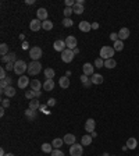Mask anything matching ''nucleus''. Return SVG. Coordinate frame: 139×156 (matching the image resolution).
Instances as JSON below:
<instances>
[{
	"mask_svg": "<svg viewBox=\"0 0 139 156\" xmlns=\"http://www.w3.org/2000/svg\"><path fill=\"white\" fill-rule=\"evenodd\" d=\"M28 70V66H27V63L24 62V60H18L17 63H14V73H16L17 75H24V73Z\"/></svg>",
	"mask_w": 139,
	"mask_h": 156,
	"instance_id": "nucleus-1",
	"label": "nucleus"
},
{
	"mask_svg": "<svg viewBox=\"0 0 139 156\" xmlns=\"http://www.w3.org/2000/svg\"><path fill=\"white\" fill-rule=\"evenodd\" d=\"M116 53V50L111 46H103L100 49V57L103 60H107V59H113V56Z\"/></svg>",
	"mask_w": 139,
	"mask_h": 156,
	"instance_id": "nucleus-2",
	"label": "nucleus"
},
{
	"mask_svg": "<svg viewBox=\"0 0 139 156\" xmlns=\"http://www.w3.org/2000/svg\"><path fill=\"white\" fill-rule=\"evenodd\" d=\"M40 71H42V64L39 62H31L28 64V73L31 75H38Z\"/></svg>",
	"mask_w": 139,
	"mask_h": 156,
	"instance_id": "nucleus-3",
	"label": "nucleus"
},
{
	"mask_svg": "<svg viewBox=\"0 0 139 156\" xmlns=\"http://www.w3.org/2000/svg\"><path fill=\"white\" fill-rule=\"evenodd\" d=\"M43 55V52H42V49L39 46H33L29 49V57L32 59V62H39V59L42 57Z\"/></svg>",
	"mask_w": 139,
	"mask_h": 156,
	"instance_id": "nucleus-4",
	"label": "nucleus"
},
{
	"mask_svg": "<svg viewBox=\"0 0 139 156\" xmlns=\"http://www.w3.org/2000/svg\"><path fill=\"white\" fill-rule=\"evenodd\" d=\"M82 153H84V145L74 144L70 146V155L71 156H82Z\"/></svg>",
	"mask_w": 139,
	"mask_h": 156,
	"instance_id": "nucleus-5",
	"label": "nucleus"
},
{
	"mask_svg": "<svg viewBox=\"0 0 139 156\" xmlns=\"http://www.w3.org/2000/svg\"><path fill=\"white\" fill-rule=\"evenodd\" d=\"M74 50H71V49H65L64 52H61V60L64 63H71L72 62V59H74Z\"/></svg>",
	"mask_w": 139,
	"mask_h": 156,
	"instance_id": "nucleus-6",
	"label": "nucleus"
},
{
	"mask_svg": "<svg viewBox=\"0 0 139 156\" xmlns=\"http://www.w3.org/2000/svg\"><path fill=\"white\" fill-rule=\"evenodd\" d=\"M65 45H67V49H71V50L77 49V38L72 36V35L67 36L65 38Z\"/></svg>",
	"mask_w": 139,
	"mask_h": 156,
	"instance_id": "nucleus-7",
	"label": "nucleus"
},
{
	"mask_svg": "<svg viewBox=\"0 0 139 156\" xmlns=\"http://www.w3.org/2000/svg\"><path fill=\"white\" fill-rule=\"evenodd\" d=\"M1 62L3 63H17L18 59H17V55L14 52H10L8 55L6 56H1Z\"/></svg>",
	"mask_w": 139,
	"mask_h": 156,
	"instance_id": "nucleus-8",
	"label": "nucleus"
},
{
	"mask_svg": "<svg viewBox=\"0 0 139 156\" xmlns=\"http://www.w3.org/2000/svg\"><path fill=\"white\" fill-rule=\"evenodd\" d=\"M84 4H85V1H84V0H78V1H75V6L72 7L74 13H75V14H82V13L85 11Z\"/></svg>",
	"mask_w": 139,
	"mask_h": 156,
	"instance_id": "nucleus-9",
	"label": "nucleus"
},
{
	"mask_svg": "<svg viewBox=\"0 0 139 156\" xmlns=\"http://www.w3.org/2000/svg\"><path fill=\"white\" fill-rule=\"evenodd\" d=\"M40 28H42V21H40V20H38V18L31 20V23H29V29H31V31L38 32Z\"/></svg>",
	"mask_w": 139,
	"mask_h": 156,
	"instance_id": "nucleus-10",
	"label": "nucleus"
},
{
	"mask_svg": "<svg viewBox=\"0 0 139 156\" xmlns=\"http://www.w3.org/2000/svg\"><path fill=\"white\" fill-rule=\"evenodd\" d=\"M82 70H84V74L88 75V77H89V75L92 77L93 74H95V67H93L91 63H85V64H84V67H82Z\"/></svg>",
	"mask_w": 139,
	"mask_h": 156,
	"instance_id": "nucleus-11",
	"label": "nucleus"
},
{
	"mask_svg": "<svg viewBox=\"0 0 139 156\" xmlns=\"http://www.w3.org/2000/svg\"><path fill=\"white\" fill-rule=\"evenodd\" d=\"M29 84H31V82H29V78L27 77V75H21V77L18 78V86H20L21 89H25Z\"/></svg>",
	"mask_w": 139,
	"mask_h": 156,
	"instance_id": "nucleus-12",
	"label": "nucleus"
},
{
	"mask_svg": "<svg viewBox=\"0 0 139 156\" xmlns=\"http://www.w3.org/2000/svg\"><path fill=\"white\" fill-rule=\"evenodd\" d=\"M129 34H131V31H129L127 27H124V28H121L120 32H118V39H120V40H125V39L129 38Z\"/></svg>",
	"mask_w": 139,
	"mask_h": 156,
	"instance_id": "nucleus-13",
	"label": "nucleus"
},
{
	"mask_svg": "<svg viewBox=\"0 0 139 156\" xmlns=\"http://www.w3.org/2000/svg\"><path fill=\"white\" fill-rule=\"evenodd\" d=\"M95 127H96L95 120H93V118H88V120H86V123H85L86 133H93V131H95Z\"/></svg>",
	"mask_w": 139,
	"mask_h": 156,
	"instance_id": "nucleus-14",
	"label": "nucleus"
},
{
	"mask_svg": "<svg viewBox=\"0 0 139 156\" xmlns=\"http://www.w3.org/2000/svg\"><path fill=\"white\" fill-rule=\"evenodd\" d=\"M67 45H65V42L64 40H56L53 43V47H54V50H57V52H64L65 49H67Z\"/></svg>",
	"mask_w": 139,
	"mask_h": 156,
	"instance_id": "nucleus-15",
	"label": "nucleus"
},
{
	"mask_svg": "<svg viewBox=\"0 0 139 156\" xmlns=\"http://www.w3.org/2000/svg\"><path fill=\"white\" fill-rule=\"evenodd\" d=\"M36 18L40 20L42 23H43V21H46V20H47V10H46V8H39L38 11H36Z\"/></svg>",
	"mask_w": 139,
	"mask_h": 156,
	"instance_id": "nucleus-16",
	"label": "nucleus"
},
{
	"mask_svg": "<svg viewBox=\"0 0 139 156\" xmlns=\"http://www.w3.org/2000/svg\"><path fill=\"white\" fill-rule=\"evenodd\" d=\"M25 117L28 118V120H31V121H33V120H36V117H38V112L36 110H32V109H28L25 110Z\"/></svg>",
	"mask_w": 139,
	"mask_h": 156,
	"instance_id": "nucleus-17",
	"label": "nucleus"
},
{
	"mask_svg": "<svg viewBox=\"0 0 139 156\" xmlns=\"http://www.w3.org/2000/svg\"><path fill=\"white\" fill-rule=\"evenodd\" d=\"M63 141H64V144H67V145H74V144H77V142H75L77 138H75L74 134H65Z\"/></svg>",
	"mask_w": 139,
	"mask_h": 156,
	"instance_id": "nucleus-18",
	"label": "nucleus"
},
{
	"mask_svg": "<svg viewBox=\"0 0 139 156\" xmlns=\"http://www.w3.org/2000/svg\"><path fill=\"white\" fill-rule=\"evenodd\" d=\"M1 94H4L6 96H7V98H14V96H16V94H17V91L11 85H10V86H7L6 89H1Z\"/></svg>",
	"mask_w": 139,
	"mask_h": 156,
	"instance_id": "nucleus-19",
	"label": "nucleus"
},
{
	"mask_svg": "<svg viewBox=\"0 0 139 156\" xmlns=\"http://www.w3.org/2000/svg\"><path fill=\"white\" fill-rule=\"evenodd\" d=\"M79 29L82 32H89L92 29V24L88 23V21H81L79 23Z\"/></svg>",
	"mask_w": 139,
	"mask_h": 156,
	"instance_id": "nucleus-20",
	"label": "nucleus"
},
{
	"mask_svg": "<svg viewBox=\"0 0 139 156\" xmlns=\"http://www.w3.org/2000/svg\"><path fill=\"white\" fill-rule=\"evenodd\" d=\"M91 81H92V84H95V85H100L102 82H103V75L102 74H93Z\"/></svg>",
	"mask_w": 139,
	"mask_h": 156,
	"instance_id": "nucleus-21",
	"label": "nucleus"
},
{
	"mask_svg": "<svg viewBox=\"0 0 139 156\" xmlns=\"http://www.w3.org/2000/svg\"><path fill=\"white\" fill-rule=\"evenodd\" d=\"M29 85H31L32 91H40V89H42V86H43V85H42V82L38 81V79H32Z\"/></svg>",
	"mask_w": 139,
	"mask_h": 156,
	"instance_id": "nucleus-22",
	"label": "nucleus"
},
{
	"mask_svg": "<svg viewBox=\"0 0 139 156\" xmlns=\"http://www.w3.org/2000/svg\"><path fill=\"white\" fill-rule=\"evenodd\" d=\"M92 135H88V134H86V135H84V137H82V138H81V145H84V146H89V145H91V144H92Z\"/></svg>",
	"mask_w": 139,
	"mask_h": 156,
	"instance_id": "nucleus-23",
	"label": "nucleus"
},
{
	"mask_svg": "<svg viewBox=\"0 0 139 156\" xmlns=\"http://www.w3.org/2000/svg\"><path fill=\"white\" fill-rule=\"evenodd\" d=\"M43 89L45 91H53L54 89V81L53 79H46L43 82Z\"/></svg>",
	"mask_w": 139,
	"mask_h": 156,
	"instance_id": "nucleus-24",
	"label": "nucleus"
},
{
	"mask_svg": "<svg viewBox=\"0 0 139 156\" xmlns=\"http://www.w3.org/2000/svg\"><path fill=\"white\" fill-rule=\"evenodd\" d=\"M136 145H138L136 138H128V141H127V148L128 149H135L136 148Z\"/></svg>",
	"mask_w": 139,
	"mask_h": 156,
	"instance_id": "nucleus-25",
	"label": "nucleus"
},
{
	"mask_svg": "<svg viewBox=\"0 0 139 156\" xmlns=\"http://www.w3.org/2000/svg\"><path fill=\"white\" fill-rule=\"evenodd\" d=\"M59 84H60V86H61L63 89H67V88L70 86L68 77H61V78H60V81H59Z\"/></svg>",
	"mask_w": 139,
	"mask_h": 156,
	"instance_id": "nucleus-26",
	"label": "nucleus"
},
{
	"mask_svg": "<svg viewBox=\"0 0 139 156\" xmlns=\"http://www.w3.org/2000/svg\"><path fill=\"white\" fill-rule=\"evenodd\" d=\"M117 66V62L114 59H107V60H104V67L106 68H114Z\"/></svg>",
	"mask_w": 139,
	"mask_h": 156,
	"instance_id": "nucleus-27",
	"label": "nucleus"
},
{
	"mask_svg": "<svg viewBox=\"0 0 139 156\" xmlns=\"http://www.w3.org/2000/svg\"><path fill=\"white\" fill-rule=\"evenodd\" d=\"M113 49H114L116 52H121V50L124 49V42H123V40H120V39L116 40V42H114V45H113Z\"/></svg>",
	"mask_w": 139,
	"mask_h": 156,
	"instance_id": "nucleus-28",
	"label": "nucleus"
},
{
	"mask_svg": "<svg viewBox=\"0 0 139 156\" xmlns=\"http://www.w3.org/2000/svg\"><path fill=\"white\" fill-rule=\"evenodd\" d=\"M42 28H43L45 31H50V29H53V21H50V20L43 21V23H42Z\"/></svg>",
	"mask_w": 139,
	"mask_h": 156,
	"instance_id": "nucleus-29",
	"label": "nucleus"
},
{
	"mask_svg": "<svg viewBox=\"0 0 139 156\" xmlns=\"http://www.w3.org/2000/svg\"><path fill=\"white\" fill-rule=\"evenodd\" d=\"M42 152H45V153H52L53 152V145L52 144H42Z\"/></svg>",
	"mask_w": 139,
	"mask_h": 156,
	"instance_id": "nucleus-30",
	"label": "nucleus"
},
{
	"mask_svg": "<svg viewBox=\"0 0 139 156\" xmlns=\"http://www.w3.org/2000/svg\"><path fill=\"white\" fill-rule=\"evenodd\" d=\"M39 107H40V103H39L38 99H32V101H29V109L39 110Z\"/></svg>",
	"mask_w": 139,
	"mask_h": 156,
	"instance_id": "nucleus-31",
	"label": "nucleus"
},
{
	"mask_svg": "<svg viewBox=\"0 0 139 156\" xmlns=\"http://www.w3.org/2000/svg\"><path fill=\"white\" fill-rule=\"evenodd\" d=\"M54 75H56V71L53 68H46L45 70V77H46V79H53Z\"/></svg>",
	"mask_w": 139,
	"mask_h": 156,
	"instance_id": "nucleus-32",
	"label": "nucleus"
},
{
	"mask_svg": "<svg viewBox=\"0 0 139 156\" xmlns=\"http://www.w3.org/2000/svg\"><path fill=\"white\" fill-rule=\"evenodd\" d=\"M63 144H64V141H63L61 138H56V140H53V142H52V145H53L54 149H60L63 146Z\"/></svg>",
	"mask_w": 139,
	"mask_h": 156,
	"instance_id": "nucleus-33",
	"label": "nucleus"
},
{
	"mask_svg": "<svg viewBox=\"0 0 139 156\" xmlns=\"http://www.w3.org/2000/svg\"><path fill=\"white\" fill-rule=\"evenodd\" d=\"M0 55H1V56L8 55V46H7V43H1V45H0Z\"/></svg>",
	"mask_w": 139,
	"mask_h": 156,
	"instance_id": "nucleus-34",
	"label": "nucleus"
},
{
	"mask_svg": "<svg viewBox=\"0 0 139 156\" xmlns=\"http://www.w3.org/2000/svg\"><path fill=\"white\" fill-rule=\"evenodd\" d=\"M25 98H27V99H29V101H32V99H36V92H35V91H27V92H25Z\"/></svg>",
	"mask_w": 139,
	"mask_h": 156,
	"instance_id": "nucleus-35",
	"label": "nucleus"
},
{
	"mask_svg": "<svg viewBox=\"0 0 139 156\" xmlns=\"http://www.w3.org/2000/svg\"><path fill=\"white\" fill-rule=\"evenodd\" d=\"M95 67H97V68H102V67H104V60L99 57V59H96L95 60Z\"/></svg>",
	"mask_w": 139,
	"mask_h": 156,
	"instance_id": "nucleus-36",
	"label": "nucleus"
},
{
	"mask_svg": "<svg viewBox=\"0 0 139 156\" xmlns=\"http://www.w3.org/2000/svg\"><path fill=\"white\" fill-rule=\"evenodd\" d=\"M71 14H74V10H72V7H65V8H64V18H70Z\"/></svg>",
	"mask_w": 139,
	"mask_h": 156,
	"instance_id": "nucleus-37",
	"label": "nucleus"
},
{
	"mask_svg": "<svg viewBox=\"0 0 139 156\" xmlns=\"http://www.w3.org/2000/svg\"><path fill=\"white\" fill-rule=\"evenodd\" d=\"M72 24H74V21H72L71 18H64V20H63V25H64L65 28H70V27H72Z\"/></svg>",
	"mask_w": 139,
	"mask_h": 156,
	"instance_id": "nucleus-38",
	"label": "nucleus"
},
{
	"mask_svg": "<svg viewBox=\"0 0 139 156\" xmlns=\"http://www.w3.org/2000/svg\"><path fill=\"white\" fill-rule=\"evenodd\" d=\"M0 78H1V79H6V78H7V74H6V68H4V67L0 68Z\"/></svg>",
	"mask_w": 139,
	"mask_h": 156,
	"instance_id": "nucleus-39",
	"label": "nucleus"
},
{
	"mask_svg": "<svg viewBox=\"0 0 139 156\" xmlns=\"http://www.w3.org/2000/svg\"><path fill=\"white\" fill-rule=\"evenodd\" d=\"M52 156H64V152H61L60 149H54L52 152Z\"/></svg>",
	"mask_w": 139,
	"mask_h": 156,
	"instance_id": "nucleus-40",
	"label": "nucleus"
},
{
	"mask_svg": "<svg viewBox=\"0 0 139 156\" xmlns=\"http://www.w3.org/2000/svg\"><path fill=\"white\" fill-rule=\"evenodd\" d=\"M110 39H111L113 42L118 40V32H111V34H110Z\"/></svg>",
	"mask_w": 139,
	"mask_h": 156,
	"instance_id": "nucleus-41",
	"label": "nucleus"
},
{
	"mask_svg": "<svg viewBox=\"0 0 139 156\" xmlns=\"http://www.w3.org/2000/svg\"><path fill=\"white\" fill-rule=\"evenodd\" d=\"M8 106H10V101H8V98L7 99H1V107L6 109V107H8Z\"/></svg>",
	"mask_w": 139,
	"mask_h": 156,
	"instance_id": "nucleus-42",
	"label": "nucleus"
},
{
	"mask_svg": "<svg viewBox=\"0 0 139 156\" xmlns=\"http://www.w3.org/2000/svg\"><path fill=\"white\" fill-rule=\"evenodd\" d=\"M7 86H10V85L7 84V81H6V79H1V81H0V88H1V89H6Z\"/></svg>",
	"mask_w": 139,
	"mask_h": 156,
	"instance_id": "nucleus-43",
	"label": "nucleus"
},
{
	"mask_svg": "<svg viewBox=\"0 0 139 156\" xmlns=\"http://www.w3.org/2000/svg\"><path fill=\"white\" fill-rule=\"evenodd\" d=\"M74 6H75L74 0H65V7H74Z\"/></svg>",
	"mask_w": 139,
	"mask_h": 156,
	"instance_id": "nucleus-44",
	"label": "nucleus"
},
{
	"mask_svg": "<svg viewBox=\"0 0 139 156\" xmlns=\"http://www.w3.org/2000/svg\"><path fill=\"white\" fill-rule=\"evenodd\" d=\"M4 68L7 71H14V63H7V66Z\"/></svg>",
	"mask_w": 139,
	"mask_h": 156,
	"instance_id": "nucleus-45",
	"label": "nucleus"
},
{
	"mask_svg": "<svg viewBox=\"0 0 139 156\" xmlns=\"http://www.w3.org/2000/svg\"><path fill=\"white\" fill-rule=\"evenodd\" d=\"M79 78H81V82H82V84H85V82H88V81L91 79V78L88 77V75H85V74H82Z\"/></svg>",
	"mask_w": 139,
	"mask_h": 156,
	"instance_id": "nucleus-46",
	"label": "nucleus"
},
{
	"mask_svg": "<svg viewBox=\"0 0 139 156\" xmlns=\"http://www.w3.org/2000/svg\"><path fill=\"white\" fill-rule=\"evenodd\" d=\"M56 105V99L54 98H50L49 101H47V106H54Z\"/></svg>",
	"mask_w": 139,
	"mask_h": 156,
	"instance_id": "nucleus-47",
	"label": "nucleus"
},
{
	"mask_svg": "<svg viewBox=\"0 0 139 156\" xmlns=\"http://www.w3.org/2000/svg\"><path fill=\"white\" fill-rule=\"evenodd\" d=\"M99 28V23H92V29H97Z\"/></svg>",
	"mask_w": 139,
	"mask_h": 156,
	"instance_id": "nucleus-48",
	"label": "nucleus"
},
{
	"mask_svg": "<svg viewBox=\"0 0 139 156\" xmlns=\"http://www.w3.org/2000/svg\"><path fill=\"white\" fill-rule=\"evenodd\" d=\"M91 85H93V84H92V81H91V79H89L88 82H85V84H84V86H85V88H89Z\"/></svg>",
	"mask_w": 139,
	"mask_h": 156,
	"instance_id": "nucleus-49",
	"label": "nucleus"
},
{
	"mask_svg": "<svg viewBox=\"0 0 139 156\" xmlns=\"http://www.w3.org/2000/svg\"><path fill=\"white\" fill-rule=\"evenodd\" d=\"M6 81H7L8 85H11V84H13V78H11V77H7V78H6Z\"/></svg>",
	"mask_w": 139,
	"mask_h": 156,
	"instance_id": "nucleus-50",
	"label": "nucleus"
},
{
	"mask_svg": "<svg viewBox=\"0 0 139 156\" xmlns=\"http://www.w3.org/2000/svg\"><path fill=\"white\" fill-rule=\"evenodd\" d=\"M25 3H27V4H33V3H35V0H27Z\"/></svg>",
	"mask_w": 139,
	"mask_h": 156,
	"instance_id": "nucleus-51",
	"label": "nucleus"
},
{
	"mask_svg": "<svg viewBox=\"0 0 139 156\" xmlns=\"http://www.w3.org/2000/svg\"><path fill=\"white\" fill-rule=\"evenodd\" d=\"M91 135H92V138H96V137H97V133L93 131V133H91Z\"/></svg>",
	"mask_w": 139,
	"mask_h": 156,
	"instance_id": "nucleus-52",
	"label": "nucleus"
},
{
	"mask_svg": "<svg viewBox=\"0 0 139 156\" xmlns=\"http://www.w3.org/2000/svg\"><path fill=\"white\" fill-rule=\"evenodd\" d=\"M46 109V105H40V107H39V110L42 112V110H45Z\"/></svg>",
	"mask_w": 139,
	"mask_h": 156,
	"instance_id": "nucleus-53",
	"label": "nucleus"
},
{
	"mask_svg": "<svg viewBox=\"0 0 139 156\" xmlns=\"http://www.w3.org/2000/svg\"><path fill=\"white\" fill-rule=\"evenodd\" d=\"M0 116H1V117L4 116V107H1V109H0Z\"/></svg>",
	"mask_w": 139,
	"mask_h": 156,
	"instance_id": "nucleus-54",
	"label": "nucleus"
},
{
	"mask_svg": "<svg viewBox=\"0 0 139 156\" xmlns=\"http://www.w3.org/2000/svg\"><path fill=\"white\" fill-rule=\"evenodd\" d=\"M0 156H6V153H4V149H0Z\"/></svg>",
	"mask_w": 139,
	"mask_h": 156,
	"instance_id": "nucleus-55",
	"label": "nucleus"
},
{
	"mask_svg": "<svg viewBox=\"0 0 139 156\" xmlns=\"http://www.w3.org/2000/svg\"><path fill=\"white\" fill-rule=\"evenodd\" d=\"M22 47H24V49H28V43H27V42H24V43H22Z\"/></svg>",
	"mask_w": 139,
	"mask_h": 156,
	"instance_id": "nucleus-56",
	"label": "nucleus"
},
{
	"mask_svg": "<svg viewBox=\"0 0 139 156\" xmlns=\"http://www.w3.org/2000/svg\"><path fill=\"white\" fill-rule=\"evenodd\" d=\"M35 92H36V99H38L39 96H40V94H42V92H40V91H35Z\"/></svg>",
	"mask_w": 139,
	"mask_h": 156,
	"instance_id": "nucleus-57",
	"label": "nucleus"
},
{
	"mask_svg": "<svg viewBox=\"0 0 139 156\" xmlns=\"http://www.w3.org/2000/svg\"><path fill=\"white\" fill-rule=\"evenodd\" d=\"M74 53H75V55H78V53H79V49H78V47H77V49H74Z\"/></svg>",
	"mask_w": 139,
	"mask_h": 156,
	"instance_id": "nucleus-58",
	"label": "nucleus"
},
{
	"mask_svg": "<svg viewBox=\"0 0 139 156\" xmlns=\"http://www.w3.org/2000/svg\"><path fill=\"white\" fill-rule=\"evenodd\" d=\"M6 156H14L13 153H6Z\"/></svg>",
	"mask_w": 139,
	"mask_h": 156,
	"instance_id": "nucleus-59",
	"label": "nucleus"
},
{
	"mask_svg": "<svg viewBox=\"0 0 139 156\" xmlns=\"http://www.w3.org/2000/svg\"><path fill=\"white\" fill-rule=\"evenodd\" d=\"M100 156H110L108 153H103V155H100Z\"/></svg>",
	"mask_w": 139,
	"mask_h": 156,
	"instance_id": "nucleus-60",
	"label": "nucleus"
},
{
	"mask_svg": "<svg viewBox=\"0 0 139 156\" xmlns=\"http://www.w3.org/2000/svg\"><path fill=\"white\" fill-rule=\"evenodd\" d=\"M110 156H116V155H110Z\"/></svg>",
	"mask_w": 139,
	"mask_h": 156,
	"instance_id": "nucleus-61",
	"label": "nucleus"
}]
</instances>
